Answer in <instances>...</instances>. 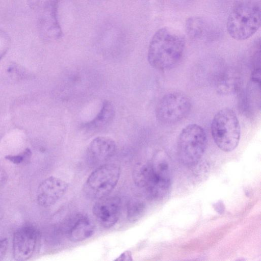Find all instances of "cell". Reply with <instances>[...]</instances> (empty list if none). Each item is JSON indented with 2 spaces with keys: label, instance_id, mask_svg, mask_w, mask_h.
Segmentation results:
<instances>
[{
  "label": "cell",
  "instance_id": "2e32d148",
  "mask_svg": "<svg viewBox=\"0 0 261 261\" xmlns=\"http://www.w3.org/2000/svg\"><path fill=\"white\" fill-rule=\"evenodd\" d=\"M145 208L144 203L139 199L129 201L127 206V217L131 222L138 221L143 215Z\"/></svg>",
  "mask_w": 261,
  "mask_h": 261
},
{
  "label": "cell",
  "instance_id": "5b68a950",
  "mask_svg": "<svg viewBox=\"0 0 261 261\" xmlns=\"http://www.w3.org/2000/svg\"><path fill=\"white\" fill-rule=\"evenodd\" d=\"M120 174V167L117 165L99 166L90 174L84 185L85 196L96 200L107 196L117 185Z\"/></svg>",
  "mask_w": 261,
  "mask_h": 261
},
{
  "label": "cell",
  "instance_id": "ffe728a7",
  "mask_svg": "<svg viewBox=\"0 0 261 261\" xmlns=\"http://www.w3.org/2000/svg\"><path fill=\"white\" fill-rule=\"evenodd\" d=\"M114 260H119V261H130L133 260L132 254V252L129 250H126L123 252L122 254L120 255L118 257V258H116Z\"/></svg>",
  "mask_w": 261,
  "mask_h": 261
},
{
  "label": "cell",
  "instance_id": "3957f363",
  "mask_svg": "<svg viewBox=\"0 0 261 261\" xmlns=\"http://www.w3.org/2000/svg\"><path fill=\"white\" fill-rule=\"evenodd\" d=\"M211 130L215 144L222 151L230 152L238 146L241 135L240 125L236 114L231 109H222L215 114Z\"/></svg>",
  "mask_w": 261,
  "mask_h": 261
},
{
  "label": "cell",
  "instance_id": "7a4b0ae2",
  "mask_svg": "<svg viewBox=\"0 0 261 261\" xmlns=\"http://www.w3.org/2000/svg\"><path fill=\"white\" fill-rule=\"evenodd\" d=\"M260 6L255 0H242L236 4L227 19L228 34L236 40L249 39L258 30L261 23Z\"/></svg>",
  "mask_w": 261,
  "mask_h": 261
},
{
  "label": "cell",
  "instance_id": "52a82bcc",
  "mask_svg": "<svg viewBox=\"0 0 261 261\" xmlns=\"http://www.w3.org/2000/svg\"><path fill=\"white\" fill-rule=\"evenodd\" d=\"M60 0H47L40 13L37 28L41 38L45 41H56L63 36V31L58 19Z\"/></svg>",
  "mask_w": 261,
  "mask_h": 261
},
{
  "label": "cell",
  "instance_id": "5bb4252c",
  "mask_svg": "<svg viewBox=\"0 0 261 261\" xmlns=\"http://www.w3.org/2000/svg\"><path fill=\"white\" fill-rule=\"evenodd\" d=\"M133 178L135 185L147 194L151 188L153 173L150 163H138L134 167Z\"/></svg>",
  "mask_w": 261,
  "mask_h": 261
},
{
  "label": "cell",
  "instance_id": "277c9868",
  "mask_svg": "<svg viewBox=\"0 0 261 261\" xmlns=\"http://www.w3.org/2000/svg\"><path fill=\"white\" fill-rule=\"evenodd\" d=\"M207 140L205 130L199 125L190 124L180 132L177 151L180 162L185 166L196 165L203 156Z\"/></svg>",
  "mask_w": 261,
  "mask_h": 261
},
{
  "label": "cell",
  "instance_id": "9c48e42d",
  "mask_svg": "<svg viewBox=\"0 0 261 261\" xmlns=\"http://www.w3.org/2000/svg\"><path fill=\"white\" fill-rule=\"evenodd\" d=\"M121 207V200L119 197L106 196L97 200L92 211L100 224L109 228L114 226L119 220Z\"/></svg>",
  "mask_w": 261,
  "mask_h": 261
},
{
  "label": "cell",
  "instance_id": "e0dca14e",
  "mask_svg": "<svg viewBox=\"0 0 261 261\" xmlns=\"http://www.w3.org/2000/svg\"><path fill=\"white\" fill-rule=\"evenodd\" d=\"M11 43V39L9 34L0 29V60L9 50Z\"/></svg>",
  "mask_w": 261,
  "mask_h": 261
},
{
  "label": "cell",
  "instance_id": "7c38bea8",
  "mask_svg": "<svg viewBox=\"0 0 261 261\" xmlns=\"http://www.w3.org/2000/svg\"><path fill=\"white\" fill-rule=\"evenodd\" d=\"M95 231L93 221L87 216L77 215L74 221L67 230V236L72 242H77L91 237Z\"/></svg>",
  "mask_w": 261,
  "mask_h": 261
},
{
  "label": "cell",
  "instance_id": "7402d4cb",
  "mask_svg": "<svg viewBox=\"0 0 261 261\" xmlns=\"http://www.w3.org/2000/svg\"><path fill=\"white\" fill-rule=\"evenodd\" d=\"M4 216V212L1 207L0 206V221L3 218Z\"/></svg>",
  "mask_w": 261,
  "mask_h": 261
},
{
  "label": "cell",
  "instance_id": "44dd1931",
  "mask_svg": "<svg viewBox=\"0 0 261 261\" xmlns=\"http://www.w3.org/2000/svg\"><path fill=\"white\" fill-rule=\"evenodd\" d=\"M8 179V174L3 169H0V187L6 182Z\"/></svg>",
  "mask_w": 261,
  "mask_h": 261
},
{
  "label": "cell",
  "instance_id": "8992f818",
  "mask_svg": "<svg viewBox=\"0 0 261 261\" xmlns=\"http://www.w3.org/2000/svg\"><path fill=\"white\" fill-rule=\"evenodd\" d=\"M191 107V101L186 95L180 92L169 93L159 101L156 117L163 124H176L187 117Z\"/></svg>",
  "mask_w": 261,
  "mask_h": 261
},
{
  "label": "cell",
  "instance_id": "ac0fdd59",
  "mask_svg": "<svg viewBox=\"0 0 261 261\" xmlns=\"http://www.w3.org/2000/svg\"><path fill=\"white\" fill-rule=\"evenodd\" d=\"M32 155V152L29 148L17 155H8L5 159L15 164H20L22 163L28 162Z\"/></svg>",
  "mask_w": 261,
  "mask_h": 261
},
{
  "label": "cell",
  "instance_id": "30bf717a",
  "mask_svg": "<svg viewBox=\"0 0 261 261\" xmlns=\"http://www.w3.org/2000/svg\"><path fill=\"white\" fill-rule=\"evenodd\" d=\"M67 189L66 181L57 177L49 176L43 180L38 187L37 202L42 207L52 206L64 195Z\"/></svg>",
  "mask_w": 261,
  "mask_h": 261
},
{
  "label": "cell",
  "instance_id": "d6986e66",
  "mask_svg": "<svg viewBox=\"0 0 261 261\" xmlns=\"http://www.w3.org/2000/svg\"><path fill=\"white\" fill-rule=\"evenodd\" d=\"M8 243L7 239L0 240V260H2L5 256L7 250Z\"/></svg>",
  "mask_w": 261,
  "mask_h": 261
},
{
  "label": "cell",
  "instance_id": "9a60e30c",
  "mask_svg": "<svg viewBox=\"0 0 261 261\" xmlns=\"http://www.w3.org/2000/svg\"><path fill=\"white\" fill-rule=\"evenodd\" d=\"M185 31L187 35L194 39L203 38L208 34V27L206 21L201 17L191 16L185 22Z\"/></svg>",
  "mask_w": 261,
  "mask_h": 261
},
{
  "label": "cell",
  "instance_id": "4fadbf2b",
  "mask_svg": "<svg viewBox=\"0 0 261 261\" xmlns=\"http://www.w3.org/2000/svg\"><path fill=\"white\" fill-rule=\"evenodd\" d=\"M115 115V108L109 100H105L96 116L83 125L84 128L90 133H97L107 128L112 122Z\"/></svg>",
  "mask_w": 261,
  "mask_h": 261
},
{
  "label": "cell",
  "instance_id": "6da1fadb",
  "mask_svg": "<svg viewBox=\"0 0 261 261\" xmlns=\"http://www.w3.org/2000/svg\"><path fill=\"white\" fill-rule=\"evenodd\" d=\"M185 48V40L180 32L168 27L160 28L150 41L148 62L156 69L170 70L180 62Z\"/></svg>",
  "mask_w": 261,
  "mask_h": 261
},
{
  "label": "cell",
  "instance_id": "ba28073f",
  "mask_svg": "<svg viewBox=\"0 0 261 261\" xmlns=\"http://www.w3.org/2000/svg\"><path fill=\"white\" fill-rule=\"evenodd\" d=\"M39 237L38 230L32 226H24L13 234V255L15 260L24 261L33 254Z\"/></svg>",
  "mask_w": 261,
  "mask_h": 261
},
{
  "label": "cell",
  "instance_id": "8fae6325",
  "mask_svg": "<svg viewBox=\"0 0 261 261\" xmlns=\"http://www.w3.org/2000/svg\"><path fill=\"white\" fill-rule=\"evenodd\" d=\"M116 150V145L113 139L103 136L96 137L87 147V162L92 166L103 165L114 156Z\"/></svg>",
  "mask_w": 261,
  "mask_h": 261
}]
</instances>
